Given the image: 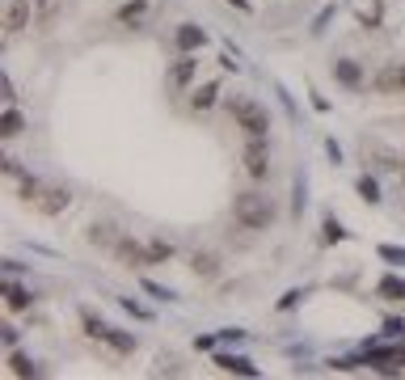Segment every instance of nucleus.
I'll use <instances>...</instances> for the list:
<instances>
[{
    "label": "nucleus",
    "instance_id": "obj_6",
    "mask_svg": "<svg viewBox=\"0 0 405 380\" xmlns=\"http://www.w3.org/2000/svg\"><path fill=\"white\" fill-rule=\"evenodd\" d=\"M376 89L380 93H405V68L401 63H385L376 72Z\"/></svg>",
    "mask_w": 405,
    "mask_h": 380
},
{
    "label": "nucleus",
    "instance_id": "obj_19",
    "mask_svg": "<svg viewBox=\"0 0 405 380\" xmlns=\"http://www.w3.org/2000/svg\"><path fill=\"white\" fill-rule=\"evenodd\" d=\"M0 131H4V135H17V131H21V114H17V110H4V127H0Z\"/></svg>",
    "mask_w": 405,
    "mask_h": 380
},
{
    "label": "nucleus",
    "instance_id": "obj_8",
    "mask_svg": "<svg viewBox=\"0 0 405 380\" xmlns=\"http://www.w3.org/2000/svg\"><path fill=\"white\" fill-rule=\"evenodd\" d=\"M25 21H30V0H13V4H8V13H4V30H8V34H17Z\"/></svg>",
    "mask_w": 405,
    "mask_h": 380
},
{
    "label": "nucleus",
    "instance_id": "obj_5",
    "mask_svg": "<svg viewBox=\"0 0 405 380\" xmlns=\"http://www.w3.org/2000/svg\"><path fill=\"white\" fill-rule=\"evenodd\" d=\"M89 334L101 338L106 347H114L118 355H131V351H135V338H131V334H118V330H110V326H101V321H89Z\"/></svg>",
    "mask_w": 405,
    "mask_h": 380
},
{
    "label": "nucleus",
    "instance_id": "obj_21",
    "mask_svg": "<svg viewBox=\"0 0 405 380\" xmlns=\"http://www.w3.org/2000/svg\"><path fill=\"white\" fill-rule=\"evenodd\" d=\"M8 364H13V376H34V364H30L25 355H13Z\"/></svg>",
    "mask_w": 405,
    "mask_h": 380
},
{
    "label": "nucleus",
    "instance_id": "obj_18",
    "mask_svg": "<svg viewBox=\"0 0 405 380\" xmlns=\"http://www.w3.org/2000/svg\"><path fill=\"white\" fill-rule=\"evenodd\" d=\"M148 254H152V262H165L173 254V245L169 241H148Z\"/></svg>",
    "mask_w": 405,
    "mask_h": 380
},
{
    "label": "nucleus",
    "instance_id": "obj_22",
    "mask_svg": "<svg viewBox=\"0 0 405 380\" xmlns=\"http://www.w3.org/2000/svg\"><path fill=\"white\" fill-rule=\"evenodd\" d=\"M380 258H389L393 266H405V250H397V245H380Z\"/></svg>",
    "mask_w": 405,
    "mask_h": 380
},
{
    "label": "nucleus",
    "instance_id": "obj_24",
    "mask_svg": "<svg viewBox=\"0 0 405 380\" xmlns=\"http://www.w3.org/2000/svg\"><path fill=\"white\" fill-rule=\"evenodd\" d=\"M139 13H144V0H131V4H127V8H123V21H135V17H139Z\"/></svg>",
    "mask_w": 405,
    "mask_h": 380
},
{
    "label": "nucleus",
    "instance_id": "obj_3",
    "mask_svg": "<svg viewBox=\"0 0 405 380\" xmlns=\"http://www.w3.org/2000/svg\"><path fill=\"white\" fill-rule=\"evenodd\" d=\"M228 110L237 114V123H241V131H245V135H266L270 118H266V110H262L258 102H249V97H232V102H228Z\"/></svg>",
    "mask_w": 405,
    "mask_h": 380
},
{
    "label": "nucleus",
    "instance_id": "obj_20",
    "mask_svg": "<svg viewBox=\"0 0 405 380\" xmlns=\"http://www.w3.org/2000/svg\"><path fill=\"white\" fill-rule=\"evenodd\" d=\"M359 195H363L368 203H376V199H380V186H376L372 178H359Z\"/></svg>",
    "mask_w": 405,
    "mask_h": 380
},
{
    "label": "nucleus",
    "instance_id": "obj_2",
    "mask_svg": "<svg viewBox=\"0 0 405 380\" xmlns=\"http://www.w3.org/2000/svg\"><path fill=\"white\" fill-rule=\"evenodd\" d=\"M21 195H25V203H34L42 216H59V212H68V203H72V195H68V190H42V186H38V182H30V178H25Z\"/></svg>",
    "mask_w": 405,
    "mask_h": 380
},
{
    "label": "nucleus",
    "instance_id": "obj_17",
    "mask_svg": "<svg viewBox=\"0 0 405 380\" xmlns=\"http://www.w3.org/2000/svg\"><path fill=\"white\" fill-rule=\"evenodd\" d=\"M216 93H220V89H216V85H203V89H199V93H194V110H207V106H211V102H216Z\"/></svg>",
    "mask_w": 405,
    "mask_h": 380
},
{
    "label": "nucleus",
    "instance_id": "obj_4",
    "mask_svg": "<svg viewBox=\"0 0 405 380\" xmlns=\"http://www.w3.org/2000/svg\"><path fill=\"white\" fill-rule=\"evenodd\" d=\"M245 169H249V178H266V173H270L266 135H249V144H245Z\"/></svg>",
    "mask_w": 405,
    "mask_h": 380
},
{
    "label": "nucleus",
    "instance_id": "obj_7",
    "mask_svg": "<svg viewBox=\"0 0 405 380\" xmlns=\"http://www.w3.org/2000/svg\"><path fill=\"white\" fill-rule=\"evenodd\" d=\"M114 254H118V262L123 266H144V262H152V254L148 250H139L135 241H127V237H118L114 241Z\"/></svg>",
    "mask_w": 405,
    "mask_h": 380
},
{
    "label": "nucleus",
    "instance_id": "obj_9",
    "mask_svg": "<svg viewBox=\"0 0 405 380\" xmlns=\"http://www.w3.org/2000/svg\"><path fill=\"white\" fill-rule=\"evenodd\" d=\"M216 364H220L224 372H241V376H258V368H254L249 360H241V355H216Z\"/></svg>",
    "mask_w": 405,
    "mask_h": 380
},
{
    "label": "nucleus",
    "instance_id": "obj_15",
    "mask_svg": "<svg viewBox=\"0 0 405 380\" xmlns=\"http://www.w3.org/2000/svg\"><path fill=\"white\" fill-rule=\"evenodd\" d=\"M380 296H389V300H405V283H401V279H380Z\"/></svg>",
    "mask_w": 405,
    "mask_h": 380
},
{
    "label": "nucleus",
    "instance_id": "obj_13",
    "mask_svg": "<svg viewBox=\"0 0 405 380\" xmlns=\"http://www.w3.org/2000/svg\"><path fill=\"white\" fill-rule=\"evenodd\" d=\"M89 241H93V245H114L118 237H114L110 224H93V228H89Z\"/></svg>",
    "mask_w": 405,
    "mask_h": 380
},
{
    "label": "nucleus",
    "instance_id": "obj_14",
    "mask_svg": "<svg viewBox=\"0 0 405 380\" xmlns=\"http://www.w3.org/2000/svg\"><path fill=\"white\" fill-rule=\"evenodd\" d=\"M4 300H8V309H30V292H25V288H17V283H8Z\"/></svg>",
    "mask_w": 405,
    "mask_h": 380
},
{
    "label": "nucleus",
    "instance_id": "obj_12",
    "mask_svg": "<svg viewBox=\"0 0 405 380\" xmlns=\"http://www.w3.org/2000/svg\"><path fill=\"white\" fill-rule=\"evenodd\" d=\"M334 72H338V80H342V85H359V63H355V59H338V63H334Z\"/></svg>",
    "mask_w": 405,
    "mask_h": 380
},
{
    "label": "nucleus",
    "instance_id": "obj_16",
    "mask_svg": "<svg viewBox=\"0 0 405 380\" xmlns=\"http://www.w3.org/2000/svg\"><path fill=\"white\" fill-rule=\"evenodd\" d=\"M190 76H194V59H182V63L173 68V85L182 89V85H190Z\"/></svg>",
    "mask_w": 405,
    "mask_h": 380
},
{
    "label": "nucleus",
    "instance_id": "obj_23",
    "mask_svg": "<svg viewBox=\"0 0 405 380\" xmlns=\"http://www.w3.org/2000/svg\"><path fill=\"white\" fill-rule=\"evenodd\" d=\"M342 237H347V233H342V224L330 216V220H325V241H342Z\"/></svg>",
    "mask_w": 405,
    "mask_h": 380
},
{
    "label": "nucleus",
    "instance_id": "obj_11",
    "mask_svg": "<svg viewBox=\"0 0 405 380\" xmlns=\"http://www.w3.org/2000/svg\"><path fill=\"white\" fill-rule=\"evenodd\" d=\"M194 275H203V279H216L220 275V262H216V254H194Z\"/></svg>",
    "mask_w": 405,
    "mask_h": 380
},
{
    "label": "nucleus",
    "instance_id": "obj_10",
    "mask_svg": "<svg viewBox=\"0 0 405 380\" xmlns=\"http://www.w3.org/2000/svg\"><path fill=\"white\" fill-rule=\"evenodd\" d=\"M203 42H207V34H203L199 25H182V30H177V47H182V51H194V47H203Z\"/></svg>",
    "mask_w": 405,
    "mask_h": 380
},
{
    "label": "nucleus",
    "instance_id": "obj_1",
    "mask_svg": "<svg viewBox=\"0 0 405 380\" xmlns=\"http://www.w3.org/2000/svg\"><path fill=\"white\" fill-rule=\"evenodd\" d=\"M232 216H237V224H241V228L258 233V228H266V224L275 220V207H270V199H266V195L245 190V195H237V199H232Z\"/></svg>",
    "mask_w": 405,
    "mask_h": 380
}]
</instances>
